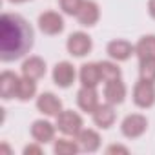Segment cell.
<instances>
[{
	"mask_svg": "<svg viewBox=\"0 0 155 155\" xmlns=\"http://www.w3.org/2000/svg\"><path fill=\"white\" fill-rule=\"evenodd\" d=\"M35 44L31 24L18 13H4L0 17V58L15 62L26 58Z\"/></svg>",
	"mask_w": 155,
	"mask_h": 155,
	"instance_id": "6da1fadb",
	"label": "cell"
},
{
	"mask_svg": "<svg viewBox=\"0 0 155 155\" xmlns=\"http://www.w3.org/2000/svg\"><path fill=\"white\" fill-rule=\"evenodd\" d=\"M57 130L66 135V137H77L81 133V130L84 128V119L79 111H73V110H62V113L57 117L55 120Z\"/></svg>",
	"mask_w": 155,
	"mask_h": 155,
	"instance_id": "7a4b0ae2",
	"label": "cell"
},
{
	"mask_svg": "<svg viewBox=\"0 0 155 155\" xmlns=\"http://www.w3.org/2000/svg\"><path fill=\"white\" fill-rule=\"evenodd\" d=\"M148 119L142 113H128L122 120H120V133L122 137L133 140V139H140L146 131H148Z\"/></svg>",
	"mask_w": 155,
	"mask_h": 155,
	"instance_id": "3957f363",
	"label": "cell"
},
{
	"mask_svg": "<svg viewBox=\"0 0 155 155\" xmlns=\"http://www.w3.org/2000/svg\"><path fill=\"white\" fill-rule=\"evenodd\" d=\"M66 49L75 58H84L93 49V38L86 31H73L66 40Z\"/></svg>",
	"mask_w": 155,
	"mask_h": 155,
	"instance_id": "277c9868",
	"label": "cell"
},
{
	"mask_svg": "<svg viewBox=\"0 0 155 155\" xmlns=\"http://www.w3.org/2000/svg\"><path fill=\"white\" fill-rule=\"evenodd\" d=\"M131 101L140 110H150L155 106V82L139 79L131 91Z\"/></svg>",
	"mask_w": 155,
	"mask_h": 155,
	"instance_id": "5b68a950",
	"label": "cell"
},
{
	"mask_svg": "<svg viewBox=\"0 0 155 155\" xmlns=\"http://www.w3.org/2000/svg\"><path fill=\"white\" fill-rule=\"evenodd\" d=\"M51 79H53V84L58 86L60 90H68L75 84V81L79 79V73H77L75 66L69 62V60H60L53 66V71H51Z\"/></svg>",
	"mask_w": 155,
	"mask_h": 155,
	"instance_id": "8992f818",
	"label": "cell"
},
{
	"mask_svg": "<svg viewBox=\"0 0 155 155\" xmlns=\"http://www.w3.org/2000/svg\"><path fill=\"white\" fill-rule=\"evenodd\" d=\"M37 24H38V29H40L44 35H48V37L60 35V33L64 31V28H66V22H64L62 13H58V11H51V9L40 13Z\"/></svg>",
	"mask_w": 155,
	"mask_h": 155,
	"instance_id": "52a82bcc",
	"label": "cell"
},
{
	"mask_svg": "<svg viewBox=\"0 0 155 155\" xmlns=\"http://www.w3.org/2000/svg\"><path fill=\"white\" fill-rule=\"evenodd\" d=\"M35 106L37 110L44 115V117H58L64 110V102L58 95H55L53 91H44L40 95H37V101H35Z\"/></svg>",
	"mask_w": 155,
	"mask_h": 155,
	"instance_id": "ba28073f",
	"label": "cell"
},
{
	"mask_svg": "<svg viewBox=\"0 0 155 155\" xmlns=\"http://www.w3.org/2000/svg\"><path fill=\"white\" fill-rule=\"evenodd\" d=\"M57 124H53L49 119H37L31 122L29 126V133L31 139L40 142V144H49L55 140V133H57Z\"/></svg>",
	"mask_w": 155,
	"mask_h": 155,
	"instance_id": "9c48e42d",
	"label": "cell"
},
{
	"mask_svg": "<svg viewBox=\"0 0 155 155\" xmlns=\"http://www.w3.org/2000/svg\"><path fill=\"white\" fill-rule=\"evenodd\" d=\"M106 53L115 62H126L135 55V44L126 38H113L106 46Z\"/></svg>",
	"mask_w": 155,
	"mask_h": 155,
	"instance_id": "30bf717a",
	"label": "cell"
},
{
	"mask_svg": "<svg viewBox=\"0 0 155 155\" xmlns=\"http://www.w3.org/2000/svg\"><path fill=\"white\" fill-rule=\"evenodd\" d=\"M75 18L82 28H93L101 20V6L95 0H84L79 13L75 15Z\"/></svg>",
	"mask_w": 155,
	"mask_h": 155,
	"instance_id": "8fae6325",
	"label": "cell"
},
{
	"mask_svg": "<svg viewBox=\"0 0 155 155\" xmlns=\"http://www.w3.org/2000/svg\"><path fill=\"white\" fill-rule=\"evenodd\" d=\"M102 95H104V101L113 104V106H119L126 101L128 97V86L124 84L122 79H115V81H108L104 82V90H102Z\"/></svg>",
	"mask_w": 155,
	"mask_h": 155,
	"instance_id": "7c38bea8",
	"label": "cell"
},
{
	"mask_svg": "<svg viewBox=\"0 0 155 155\" xmlns=\"http://www.w3.org/2000/svg\"><path fill=\"white\" fill-rule=\"evenodd\" d=\"M20 71L24 77H29V79H35V81H40L46 77V71H48V64L42 57L38 55H29L22 60V66H20Z\"/></svg>",
	"mask_w": 155,
	"mask_h": 155,
	"instance_id": "4fadbf2b",
	"label": "cell"
},
{
	"mask_svg": "<svg viewBox=\"0 0 155 155\" xmlns=\"http://www.w3.org/2000/svg\"><path fill=\"white\" fill-rule=\"evenodd\" d=\"M91 119H93V124L101 130H110L115 120H117V113H115V106L110 104V102H101L97 106V110L91 113Z\"/></svg>",
	"mask_w": 155,
	"mask_h": 155,
	"instance_id": "5bb4252c",
	"label": "cell"
},
{
	"mask_svg": "<svg viewBox=\"0 0 155 155\" xmlns=\"http://www.w3.org/2000/svg\"><path fill=\"white\" fill-rule=\"evenodd\" d=\"M79 82L86 88H99V84L102 82L99 62H84L79 68Z\"/></svg>",
	"mask_w": 155,
	"mask_h": 155,
	"instance_id": "9a60e30c",
	"label": "cell"
},
{
	"mask_svg": "<svg viewBox=\"0 0 155 155\" xmlns=\"http://www.w3.org/2000/svg\"><path fill=\"white\" fill-rule=\"evenodd\" d=\"M101 104V99H99V91L97 88H86V86H81V90L77 91V106H79L81 111L84 113H93L97 110V106Z\"/></svg>",
	"mask_w": 155,
	"mask_h": 155,
	"instance_id": "2e32d148",
	"label": "cell"
},
{
	"mask_svg": "<svg viewBox=\"0 0 155 155\" xmlns=\"http://www.w3.org/2000/svg\"><path fill=\"white\" fill-rule=\"evenodd\" d=\"M77 142L81 146V151H86V153H95L101 150V144H102V137L97 130L93 128H82L81 133L75 137Z\"/></svg>",
	"mask_w": 155,
	"mask_h": 155,
	"instance_id": "e0dca14e",
	"label": "cell"
},
{
	"mask_svg": "<svg viewBox=\"0 0 155 155\" xmlns=\"http://www.w3.org/2000/svg\"><path fill=\"white\" fill-rule=\"evenodd\" d=\"M20 82V77L15 71H2L0 73V97L4 101H11L17 97V88Z\"/></svg>",
	"mask_w": 155,
	"mask_h": 155,
	"instance_id": "ac0fdd59",
	"label": "cell"
},
{
	"mask_svg": "<svg viewBox=\"0 0 155 155\" xmlns=\"http://www.w3.org/2000/svg\"><path fill=\"white\" fill-rule=\"evenodd\" d=\"M37 81L35 79H29V77H20V82H18V88H17V101L20 102H29L31 99H37Z\"/></svg>",
	"mask_w": 155,
	"mask_h": 155,
	"instance_id": "d6986e66",
	"label": "cell"
},
{
	"mask_svg": "<svg viewBox=\"0 0 155 155\" xmlns=\"http://www.w3.org/2000/svg\"><path fill=\"white\" fill-rule=\"evenodd\" d=\"M53 151L57 155H77L81 151V146L77 142L75 137H60V139H55L53 140Z\"/></svg>",
	"mask_w": 155,
	"mask_h": 155,
	"instance_id": "ffe728a7",
	"label": "cell"
},
{
	"mask_svg": "<svg viewBox=\"0 0 155 155\" xmlns=\"http://www.w3.org/2000/svg\"><path fill=\"white\" fill-rule=\"evenodd\" d=\"M137 58H155V35H142L135 44Z\"/></svg>",
	"mask_w": 155,
	"mask_h": 155,
	"instance_id": "44dd1931",
	"label": "cell"
},
{
	"mask_svg": "<svg viewBox=\"0 0 155 155\" xmlns=\"http://www.w3.org/2000/svg\"><path fill=\"white\" fill-rule=\"evenodd\" d=\"M101 68V75H102V82L108 81H115V79H122V69L119 66V62L108 58V60H101L99 62Z\"/></svg>",
	"mask_w": 155,
	"mask_h": 155,
	"instance_id": "7402d4cb",
	"label": "cell"
},
{
	"mask_svg": "<svg viewBox=\"0 0 155 155\" xmlns=\"http://www.w3.org/2000/svg\"><path fill=\"white\" fill-rule=\"evenodd\" d=\"M139 79L155 82V58H140L139 60Z\"/></svg>",
	"mask_w": 155,
	"mask_h": 155,
	"instance_id": "603a6c76",
	"label": "cell"
},
{
	"mask_svg": "<svg viewBox=\"0 0 155 155\" xmlns=\"http://www.w3.org/2000/svg\"><path fill=\"white\" fill-rule=\"evenodd\" d=\"M84 0H58V8L64 15L68 17H75L77 13H79L81 6H82Z\"/></svg>",
	"mask_w": 155,
	"mask_h": 155,
	"instance_id": "cb8c5ba5",
	"label": "cell"
},
{
	"mask_svg": "<svg viewBox=\"0 0 155 155\" xmlns=\"http://www.w3.org/2000/svg\"><path fill=\"white\" fill-rule=\"evenodd\" d=\"M106 153L108 155H128L130 153V148L124 146V144H110L106 148Z\"/></svg>",
	"mask_w": 155,
	"mask_h": 155,
	"instance_id": "d4e9b609",
	"label": "cell"
},
{
	"mask_svg": "<svg viewBox=\"0 0 155 155\" xmlns=\"http://www.w3.org/2000/svg\"><path fill=\"white\" fill-rule=\"evenodd\" d=\"M22 153H24V155H42V144L37 142V140H33L31 144L24 146Z\"/></svg>",
	"mask_w": 155,
	"mask_h": 155,
	"instance_id": "484cf974",
	"label": "cell"
},
{
	"mask_svg": "<svg viewBox=\"0 0 155 155\" xmlns=\"http://www.w3.org/2000/svg\"><path fill=\"white\" fill-rule=\"evenodd\" d=\"M146 8H148V15L155 20V0H148V6Z\"/></svg>",
	"mask_w": 155,
	"mask_h": 155,
	"instance_id": "4316f807",
	"label": "cell"
},
{
	"mask_svg": "<svg viewBox=\"0 0 155 155\" xmlns=\"http://www.w3.org/2000/svg\"><path fill=\"white\" fill-rule=\"evenodd\" d=\"M9 4H24V2H28V0H8Z\"/></svg>",
	"mask_w": 155,
	"mask_h": 155,
	"instance_id": "83f0119b",
	"label": "cell"
}]
</instances>
